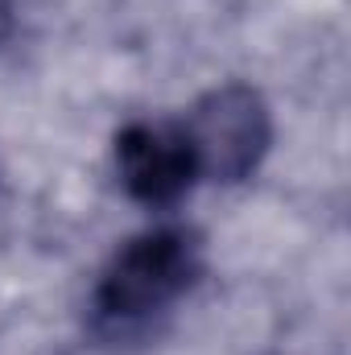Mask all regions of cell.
Returning a JSON list of instances; mask_svg holds the SVG:
<instances>
[{"label": "cell", "instance_id": "3", "mask_svg": "<svg viewBox=\"0 0 351 355\" xmlns=\"http://www.w3.org/2000/svg\"><path fill=\"white\" fill-rule=\"evenodd\" d=\"M116 174L145 207H174L198 182V166L182 124L132 120L116 132Z\"/></svg>", "mask_w": 351, "mask_h": 355}, {"label": "cell", "instance_id": "1", "mask_svg": "<svg viewBox=\"0 0 351 355\" xmlns=\"http://www.w3.org/2000/svg\"><path fill=\"white\" fill-rule=\"evenodd\" d=\"M203 277V236L194 227L166 223L132 236L99 272L95 285V318L112 331L145 327L149 318L166 314L178 297L194 289Z\"/></svg>", "mask_w": 351, "mask_h": 355}, {"label": "cell", "instance_id": "4", "mask_svg": "<svg viewBox=\"0 0 351 355\" xmlns=\"http://www.w3.org/2000/svg\"><path fill=\"white\" fill-rule=\"evenodd\" d=\"M12 29H17V4L12 0H0V46L12 37Z\"/></svg>", "mask_w": 351, "mask_h": 355}, {"label": "cell", "instance_id": "2", "mask_svg": "<svg viewBox=\"0 0 351 355\" xmlns=\"http://www.w3.org/2000/svg\"><path fill=\"white\" fill-rule=\"evenodd\" d=\"M198 178L211 182H244L261 170L273 145V112L252 83H219L194 99L182 124Z\"/></svg>", "mask_w": 351, "mask_h": 355}]
</instances>
